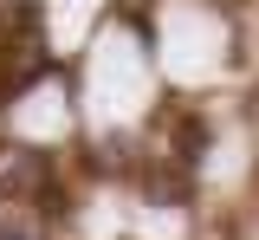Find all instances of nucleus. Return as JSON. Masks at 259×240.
<instances>
[{
	"label": "nucleus",
	"instance_id": "1",
	"mask_svg": "<svg viewBox=\"0 0 259 240\" xmlns=\"http://www.w3.org/2000/svg\"><path fill=\"white\" fill-rule=\"evenodd\" d=\"M0 240H39V227H32V221H13V214H7V221H0Z\"/></svg>",
	"mask_w": 259,
	"mask_h": 240
}]
</instances>
